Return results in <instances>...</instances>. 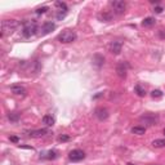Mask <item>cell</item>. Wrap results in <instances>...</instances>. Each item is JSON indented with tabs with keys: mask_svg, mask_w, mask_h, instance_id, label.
I'll return each instance as SVG.
<instances>
[{
	"mask_svg": "<svg viewBox=\"0 0 165 165\" xmlns=\"http://www.w3.org/2000/svg\"><path fill=\"white\" fill-rule=\"evenodd\" d=\"M69 157L71 161H81L84 157H85V154H84L83 150L76 149V150H72L71 152L69 154Z\"/></svg>",
	"mask_w": 165,
	"mask_h": 165,
	"instance_id": "8992f818",
	"label": "cell"
},
{
	"mask_svg": "<svg viewBox=\"0 0 165 165\" xmlns=\"http://www.w3.org/2000/svg\"><path fill=\"white\" fill-rule=\"evenodd\" d=\"M56 123V119L52 115H45L43 117V124H45L46 126H53Z\"/></svg>",
	"mask_w": 165,
	"mask_h": 165,
	"instance_id": "4fadbf2b",
	"label": "cell"
},
{
	"mask_svg": "<svg viewBox=\"0 0 165 165\" xmlns=\"http://www.w3.org/2000/svg\"><path fill=\"white\" fill-rule=\"evenodd\" d=\"M17 27H18V22L16 19H4L1 22V38L6 34H12Z\"/></svg>",
	"mask_w": 165,
	"mask_h": 165,
	"instance_id": "6da1fadb",
	"label": "cell"
},
{
	"mask_svg": "<svg viewBox=\"0 0 165 165\" xmlns=\"http://www.w3.org/2000/svg\"><path fill=\"white\" fill-rule=\"evenodd\" d=\"M11 141H12V142H14V143H17V142H18V137L12 136V137H11Z\"/></svg>",
	"mask_w": 165,
	"mask_h": 165,
	"instance_id": "83f0119b",
	"label": "cell"
},
{
	"mask_svg": "<svg viewBox=\"0 0 165 165\" xmlns=\"http://www.w3.org/2000/svg\"><path fill=\"white\" fill-rule=\"evenodd\" d=\"M154 12L155 13H161V12H163V8H161V6H156V8L154 9Z\"/></svg>",
	"mask_w": 165,
	"mask_h": 165,
	"instance_id": "484cf974",
	"label": "cell"
},
{
	"mask_svg": "<svg viewBox=\"0 0 165 165\" xmlns=\"http://www.w3.org/2000/svg\"><path fill=\"white\" fill-rule=\"evenodd\" d=\"M46 134H49L48 129H36V130H30L29 136L32 138H40V137H44Z\"/></svg>",
	"mask_w": 165,
	"mask_h": 165,
	"instance_id": "ba28073f",
	"label": "cell"
},
{
	"mask_svg": "<svg viewBox=\"0 0 165 165\" xmlns=\"http://www.w3.org/2000/svg\"><path fill=\"white\" fill-rule=\"evenodd\" d=\"M38 34V26H36L35 22H27L23 27V31H22V35L25 38H31V36L36 35Z\"/></svg>",
	"mask_w": 165,
	"mask_h": 165,
	"instance_id": "3957f363",
	"label": "cell"
},
{
	"mask_svg": "<svg viewBox=\"0 0 165 165\" xmlns=\"http://www.w3.org/2000/svg\"><path fill=\"white\" fill-rule=\"evenodd\" d=\"M146 132V128L144 126H133L132 128V133L133 134H137V136H142Z\"/></svg>",
	"mask_w": 165,
	"mask_h": 165,
	"instance_id": "2e32d148",
	"label": "cell"
},
{
	"mask_svg": "<svg viewBox=\"0 0 165 165\" xmlns=\"http://www.w3.org/2000/svg\"><path fill=\"white\" fill-rule=\"evenodd\" d=\"M152 146L155 149H163L165 147V139H155L152 142Z\"/></svg>",
	"mask_w": 165,
	"mask_h": 165,
	"instance_id": "d6986e66",
	"label": "cell"
},
{
	"mask_svg": "<svg viewBox=\"0 0 165 165\" xmlns=\"http://www.w3.org/2000/svg\"><path fill=\"white\" fill-rule=\"evenodd\" d=\"M46 11H48V6H41V8H38L36 9V13H38V14H41V13H45Z\"/></svg>",
	"mask_w": 165,
	"mask_h": 165,
	"instance_id": "d4e9b609",
	"label": "cell"
},
{
	"mask_svg": "<svg viewBox=\"0 0 165 165\" xmlns=\"http://www.w3.org/2000/svg\"><path fill=\"white\" fill-rule=\"evenodd\" d=\"M155 23H156V19H155L154 17H147V18H144L142 21V26L143 27H151Z\"/></svg>",
	"mask_w": 165,
	"mask_h": 165,
	"instance_id": "9a60e30c",
	"label": "cell"
},
{
	"mask_svg": "<svg viewBox=\"0 0 165 165\" xmlns=\"http://www.w3.org/2000/svg\"><path fill=\"white\" fill-rule=\"evenodd\" d=\"M66 14H67V12H62V11H58V13H57V19H59V21H61V19H63V18H65V17H66Z\"/></svg>",
	"mask_w": 165,
	"mask_h": 165,
	"instance_id": "603a6c76",
	"label": "cell"
},
{
	"mask_svg": "<svg viewBox=\"0 0 165 165\" xmlns=\"http://www.w3.org/2000/svg\"><path fill=\"white\" fill-rule=\"evenodd\" d=\"M98 18L101 19L102 22H109V21H111L112 19V16L110 14V13H101V14H98Z\"/></svg>",
	"mask_w": 165,
	"mask_h": 165,
	"instance_id": "e0dca14e",
	"label": "cell"
},
{
	"mask_svg": "<svg viewBox=\"0 0 165 165\" xmlns=\"http://www.w3.org/2000/svg\"><path fill=\"white\" fill-rule=\"evenodd\" d=\"M56 6L59 9V11H62V12H67V5L65 4V3L57 1V3H56Z\"/></svg>",
	"mask_w": 165,
	"mask_h": 165,
	"instance_id": "44dd1931",
	"label": "cell"
},
{
	"mask_svg": "<svg viewBox=\"0 0 165 165\" xmlns=\"http://www.w3.org/2000/svg\"><path fill=\"white\" fill-rule=\"evenodd\" d=\"M134 90H136V93L139 97H144V96H146V90H144V88H142V85H141V84H137V85L134 86Z\"/></svg>",
	"mask_w": 165,
	"mask_h": 165,
	"instance_id": "ac0fdd59",
	"label": "cell"
},
{
	"mask_svg": "<svg viewBox=\"0 0 165 165\" xmlns=\"http://www.w3.org/2000/svg\"><path fill=\"white\" fill-rule=\"evenodd\" d=\"M139 121L141 123H144L146 125H156V123L159 121V117L156 115H154V114H146V115H143L141 117Z\"/></svg>",
	"mask_w": 165,
	"mask_h": 165,
	"instance_id": "5b68a950",
	"label": "cell"
},
{
	"mask_svg": "<svg viewBox=\"0 0 165 165\" xmlns=\"http://www.w3.org/2000/svg\"><path fill=\"white\" fill-rule=\"evenodd\" d=\"M76 34L71 31V30H63L62 32L58 35V40L63 44H69V43H72L76 40Z\"/></svg>",
	"mask_w": 165,
	"mask_h": 165,
	"instance_id": "7a4b0ae2",
	"label": "cell"
},
{
	"mask_svg": "<svg viewBox=\"0 0 165 165\" xmlns=\"http://www.w3.org/2000/svg\"><path fill=\"white\" fill-rule=\"evenodd\" d=\"M58 141L59 142H67V141H70V137L66 136V134H62V136L58 137Z\"/></svg>",
	"mask_w": 165,
	"mask_h": 165,
	"instance_id": "cb8c5ba5",
	"label": "cell"
},
{
	"mask_svg": "<svg viewBox=\"0 0 165 165\" xmlns=\"http://www.w3.org/2000/svg\"><path fill=\"white\" fill-rule=\"evenodd\" d=\"M54 29H56V23H53V22H45L44 25L41 26V35H46V34H49L50 31H53Z\"/></svg>",
	"mask_w": 165,
	"mask_h": 165,
	"instance_id": "9c48e42d",
	"label": "cell"
},
{
	"mask_svg": "<svg viewBox=\"0 0 165 165\" xmlns=\"http://www.w3.org/2000/svg\"><path fill=\"white\" fill-rule=\"evenodd\" d=\"M159 35H160L161 39H165V31H164V30H160V31H159Z\"/></svg>",
	"mask_w": 165,
	"mask_h": 165,
	"instance_id": "4316f807",
	"label": "cell"
},
{
	"mask_svg": "<svg viewBox=\"0 0 165 165\" xmlns=\"http://www.w3.org/2000/svg\"><path fill=\"white\" fill-rule=\"evenodd\" d=\"M11 90L13 94H16V96H25V93H26V89L21 85H12Z\"/></svg>",
	"mask_w": 165,
	"mask_h": 165,
	"instance_id": "7c38bea8",
	"label": "cell"
},
{
	"mask_svg": "<svg viewBox=\"0 0 165 165\" xmlns=\"http://www.w3.org/2000/svg\"><path fill=\"white\" fill-rule=\"evenodd\" d=\"M126 70H128L126 63H120V65H117V67H116V72L121 79H124V77L126 76Z\"/></svg>",
	"mask_w": 165,
	"mask_h": 165,
	"instance_id": "30bf717a",
	"label": "cell"
},
{
	"mask_svg": "<svg viewBox=\"0 0 165 165\" xmlns=\"http://www.w3.org/2000/svg\"><path fill=\"white\" fill-rule=\"evenodd\" d=\"M164 134H165V129H164Z\"/></svg>",
	"mask_w": 165,
	"mask_h": 165,
	"instance_id": "f546056e",
	"label": "cell"
},
{
	"mask_svg": "<svg viewBox=\"0 0 165 165\" xmlns=\"http://www.w3.org/2000/svg\"><path fill=\"white\" fill-rule=\"evenodd\" d=\"M110 5L115 14H123L126 9V4L124 1H120V0H114V1L110 3Z\"/></svg>",
	"mask_w": 165,
	"mask_h": 165,
	"instance_id": "277c9868",
	"label": "cell"
},
{
	"mask_svg": "<svg viewBox=\"0 0 165 165\" xmlns=\"http://www.w3.org/2000/svg\"><path fill=\"white\" fill-rule=\"evenodd\" d=\"M151 96H152L154 98H160V97L163 96V92H161L160 89H155V90L151 92Z\"/></svg>",
	"mask_w": 165,
	"mask_h": 165,
	"instance_id": "7402d4cb",
	"label": "cell"
},
{
	"mask_svg": "<svg viewBox=\"0 0 165 165\" xmlns=\"http://www.w3.org/2000/svg\"><path fill=\"white\" fill-rule=\"evenodd\" d=\"M94 115L97 116L98 120L103 121L109 117V111H107V109H103V107H98V109H96V111H94Z\"/></svg>",
	"mask_w": 165,
	"mask_h": 165,
	"instance_id": "52a82bcc",
	"label": "cell"
},
{
	"mask_svg": "<svg viewBox=\"0 0 165 165\" xmlns=\"http://www.w3.org/2000/svg\"><path fill=\"white\" fill-rule=\"evenodd\" d=\"M8 119L13 121V123H17V121L19 120V114H17V112H9L8 114Z\"/></svg>",
	"mask_w": 165,
	"mask_h": 165,
	"instance_id": "ffe728a7",
	"label": "cell"
},
{
	"mask_svg": "<svg viewBox=\"0 0 165 165\" xmlns=\"http://www.w3.org/2000/svg\"><path fill=\"white\" fill-rule=\"evenodd\" d=\"M57 156H58V152L54 150H50L48 152L43 154V156H40V157H45V159H48V160H54V159H57Z\"/></svg>",
	"mask_w": 165,
	"mask_h": 165,
	"instance_id": "5bb4252c",
	"label": "cell"
},
{
	"mask_svg": "<svg viewBox=\"0 0 165 165\" xmlns=\"http://www.w3.org/2000/svg\"><path fill=\"white\" fill-rule=\"evenodd\" d=\"M128 165H134V164H128Z\"/></svg>",
	"mask_w": 165,
	"mask_h": 165,
	"instance_id": "f1b7e54d",
	"label": "cell"
},
{
	"mask_svg": "<svg viewBox=\"0 0 165 165\" xmlns=\"http://www.w3.org/2000/svg\"><path fill=\"white\" fill-rule=\"evenodd\" d=\"M110 52L112 54H120L121 52V43L120 41H112L110 44Z\"/></svg>",
	"mask_w": 165,
	"mask_h": 165,
	"instance_id": "8fae6325",
	"label": "cell"
}]
</instances>
